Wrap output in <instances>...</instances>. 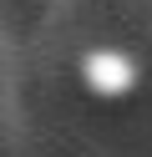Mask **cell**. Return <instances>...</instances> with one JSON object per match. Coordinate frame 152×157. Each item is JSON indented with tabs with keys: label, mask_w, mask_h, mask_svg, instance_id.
Masks as SVG:
<instances>
[{
	"label": "cell",
	"mask_w": 152,
	"mask_h": 157,
	"mask_svg": "<svg viewBox=\"0 0 152 157\" xmlns=\"http://www.w3.org/2000/svg\"><path fill=\"white\" fill-rule=\"evenodd\" d=\"M81 76H86L91 91L122 96V91H132V81H137V66H132V56H122V51H91V56H81Z\"/></svg>",
	"instance_id": "obj_1"
}]
</instances>
